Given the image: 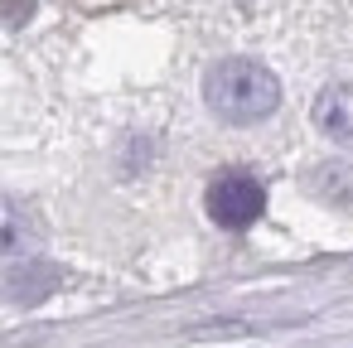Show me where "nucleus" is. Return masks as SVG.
<instances>
[{"instance_id":"nucleus-1","label":"nucleus","mask_w":353,"mask_h":348,"mask_svg":"<svg viewBox=\"0 0 353 348\" xmlns=\"http://www.w3.org/2000/svg\"><path fill=\"white\" fill-rule=\"evenodd\" d=\"M203 102H208V112L218 121L256 126V121H266L281 107V83L256 59H223L203 78Z\"/></svg>"},{"instance_id":"nucleus-6","label":"nucleus","mask_w":353,"mask_h":348,"mask_svg":"<svg viewBox=\"0 0 353 348\" xmlns=\"http://www.w3.org/2000/svg\"><path fill=\"white\" fill-rule=\"evenodd\" d=\"M314 194L329 198V203H348V198H353V170H343V165H319V170H314Z\"/></svg>"},{"instance_id":"nucleus-5","label":"nucleus","mask_w":353,"mask_h":348,"mask_svg":"<svg viewBox=\"0 0 353 348\" xmlns=\"http://www.w3.org/2000/svg\"><path fill=\"white\" fill-rule=\"evenodd\" d=\"M39 223H34V213L20 203V198H10V194H0V256H20V252H30L34 242H39Z\"/></svg>"},{"instance_id":"nucleus-4","label":"nucleus","mask_w":353,"mask_h":348,"mask_svg":"<svg viewBox=\"0 0 353 348\" xmlns=\"http://www.w3.org/2000/svg\"><path fill=\"white\" fill-rule=\"evenodd\" d=\"M314 126L339 141V145H353V88L348 83H334L314 97Z\"/></svg>"},{"instance_id":"nucleus-2","label":"nucleus","mask_w":353,"mask_h":348,"mask_svg":"<svg viewBox=\"0 0 353 348\" xmlns=\"http://www.w3.org/2000/svg\"><path fill=\"white\" fill-rule=\"evenodd\" d=\"M203 208H208V218H213L218 227L242 232V227H252V223L266 213V189H261L252 174H242V170H228V174H218V179L208 184Z\"/></svg>"},{"instance_id":"nucleus-3","label":"nucleus","mask_w":353,"mask_h":348,"mask_svg":"<svg viewBox=\"0 0 353 348\" xmlns=\"http://www.w3.org/2000/svg\"><path fill=\"white\" fill-rule=\"evenodd\" d=\"M0 285H6V295L20 300V305H39V300H49L63 285V271L54 261H15Z\"/></svg>"}]
</instances>
